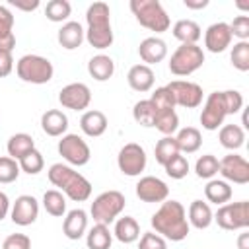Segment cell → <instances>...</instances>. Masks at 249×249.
Here are the masks:
<instances>
[{
    "label": "cell",
    "instance_id": "obj_32",
    "mask_svg": "<svg viewBox=\"0 0 249 249\" xmlns=\"http://www.w3.org/2000/svg\"><path fill=\"white\" fill-rule=\"evenodd\" d=\"M175 142H177V148L179 152H185V154H195L200 144H202V136H200V130L195 128V126H185L177 132L175 136Z\"/></svg>",
    "mask_w": 249,
    "mask_h": 249
},
{
    "label": "cell",
    "instance_id": "obj_43",
    "mask_svg": "<svg viewBox=\"0 0 249 249\" xmlns=\"http://www.w3.org/2000/svg\"><path fill=\"white\" fill-rule=\"evenodd\" d=\"M150 101H152V105L156 107L158 113H160V111H171V109H175V101H173V95H171V91L167 89V86L158 88V89L152 93Z\"/></svg>",
    "mask_w": 249,
    "mask_h": 249
},
{
    "label": "cell",
    "instance_id": "obj_37",
    "mask_svg": "<svg viewBox=\"0 0 249 249\" xmlns=\"http://www.w3.org/2000/svg\"><path fill=\"white\" fill-rule=\"evenodd\" d=\"M156 107L152 105L150 99H142L138 103H134V109H132V119L142 124V126H154V121H156Z\"/></svg>",
    "mask_w": 249,
    "mask_h": 249
},
{
    "label": "cell",
    "instance_id": "obj_49",
    "mask_svg": "<svg viewBox=\"0 0 249 249\" xmlns=\"http://www.w3.org/2000/svg\"><path fill=\"white\" fill-rule=\"evenodd\" d=\"M12 70H14V58H12V53H8V51H0V78L10 76Z\"/></svg>",
    "mask_w": 249,
    "mask_h": 249
},
{
    "label": "cell",
    "instance_id": "obj_18",
    "mask_svg": "<svg viewBox=\"0 0 249 249\" xmlns=\"http://www.w3.org/2000/svg\"><path fill=\"white\" fill-rule=\"evenodd\" d=\"M138 54L146 62V66L158 64L167 56V45L160 37H146L138 47Z\"/></svg>",
    "mask_w": 249,
    "mask_h": 249
},
{
    "label": "cell",
    "instance_id": "obj_33",
    "mask_svg": "<svg viewBox=\"0 0 249 249\" xmlns=\"http://www.w3.org/2000/svg\"><path fill=\"white\" fill-rule=\"evenodd\" d=\"M111 243H113V233L109 231V226L95 224L86 233V245H88V249H111Z\"/></svg>",
    "mask_w": 249,
    "mask_h": 249
},
{
    "label": "cell",
    "instance_id": "obj_3",
    "mask_svg": "<svg viewBox=\"0 0 249 249\" xmlns=\"http://www.w3.org/2000/svg\"><path fill=\"white\" fill-rule=\"evenodd\" d=\"M86 41L97 49H109L113 45V29H111V10L105 2H93L86 12Z\"/></svg>",
    "mask_w": 249,
    "mask_h": 249
},
{
    "label": "cell",
    "instance_id": "obj_31",
    "mask_svg": "<svg viewBox=\"0 0 249 249\" xmlns=\"http://www.w3.org/2000/svg\"><path fill=\"white\" fill-rule=\"evenodd\" d=\"M113 235L121 241V243H134L140 237V226L132 216H123L115 222V230Z\"/></svg>",
    "mask_w": 249,
    "mask_h": 249
},
{
    "label": "cell",
    "instance_id": "obj_22",
    "mask_svg": "<svg viewBox=\"0 0 249 249\" xmlns=\"http://www.w3.org/2000/svg\"><path fill=\"white\" fill-rule=\"evenodd\" d=\"M41 128L49 136H64L68 130V117L60 109H49L41 115Z\"/></svg>",
    "mask_w": 249,
    "mask_h": 249
},
{
    "label": "cell",
    "instance_id": "obj_17",
    "mask_svg": "<svg viewBox=\"0 0 249 249\" xmlns=\"http://www.w3.org/2000/svg\"><path fill=\"white\" fill-rule=\"evenodd\" d=\"M231 33H230V25L226 21H216L212 25H208V29L204 31V47L218 54V53H224L230 43H231Z\"/></svg>",
    "mask_w": 249,
    "mask_h": 249
},
{
    "label": "cell",
    "instance_id": "obj_44",
    "mask_svg": "<svg viewBox=\"0 0 249 249\" xmlns=\"http://www.w3.org/2000/svg\"><path fill=\"white\" fill-rule=\"evenodd\" d=\"M163 169H165V173H167L171 179H183V177H187V173H189V161H187L185 156L177 154L173 160H169V161L163 165Z\"/></svg>",
    "mask_w": 249,
    "mask_h": 249
},
{
    "label": "cell",
    "instance_id": "obj_45",
    "mask_svg": "<svg viewBox=\"0 0 249 249\" xmlns=\"http://www.w3.org/2000/svg\"><path fill=\"white\" fill-rule=\"evenodd\" d=\"M222 97H224L228 115H235L243 109V95L237 89H226V91H222Z\"/></svg>",
    "mask_w": 249,
    "mask_h": 249
},
{
    "label": "cell",
    "instance_id": "obj_40",
    "mask_svg": "<svg viewBox=\"0 0 249 249\" xmlns=\"http://www.w3.org/2000/svg\"><path fill=\"white\" fill-rule=\"evenodd\" d=\"M230 60H231V64H233L235 70L247 72L249 70V43L247 41H237L231 47Z\"/></svg>",
    "mask_w": 249,
    "mask_h": 249
},
{
    "label": "cell",
    "instance_id": "obj_42",
    "mask_svg": "<svg viewBox=\"0 0 249 249\" xmlns=\"http://www.w3.org/2000/svg\"><path fill=\"white\" fill-rule=\"evenodd\" d=\"M19 163L10 156H0V183L8 185L19 177Z\"/></svg>",
    "mask_w": 249,
    "mask_h": 249
},
{
    "label": "cell",
    "instance_id": "obj_36",
    "mask_svg": "<svg viewBox=\"0 0 249 249\" xmlns=\"http://www.w3.org/2000/svg\"><path fill=\"white\" fill-rule=\"evenodd\" d=\"M72 14V6L68 0H51L47 2L45 6V16L49 21H54V23H62L70 18Z\"/></svg>",
    "mask_w": 249,
    "mask_h": 249
},
{
    "label": "cell",
    "instance_id": "obj_39",
    "mask_svg": "<svg viewBox=\"0 0 249 249\" xmlns=\"http://www.w3.org/2000/svg\"><path fill=\"white\" fill-rule=\"evenodd\" d=\"M154 126L163 134V136H173V132L179 128V117L175 113V109L171 111H160L156 115Z\"/></svg>",
    "mask_w": 249,
    "mask_h": 249
},
{
    "label": "cell",
    "instance_id": "obj_16",
    "mask_svg": "<svg viewBox=\"0 0 249 249\" xmlns=\"http://www.w3.org/2000/svg\"><path fill=\"white\" fill-rule=\"evenodd\" d=\"M134 191L142 202H163L167 200V195H169V187L160 177H154V175L140 177Z\"/></svg>",
    "mask_w": 249,
    "mask_h": 249
},
{
    "label": "cell",
    "instance_id": "obj_23",
    "mask_svg": "<svg viewBox=\"0 0 249 249\" xmlns=\"http://www.w3.org/2000/svg\"><path fill=\"white\" fill-rule=\"evenodd\" d=\"M80 128L86 136L97 138L107 130V117L97 109H89L80 117Z\"/></svg>",
    "mask_w": 249,
    "mask_h": 249
},
{
    "label": "cell",
    "instance_id": "obj_28",
    "mask_svg": "<svg viewBox=\"0 0 249 249\" xmlns=\"http://www.w3.org/2000/svg\"><path fill=\"white\" fill-rule=\"evenodd\" d=\"M231 195H233V191H231L230 183L224 181V179H210V181L206 183V187H204V196H206V200H208V202H214V204H218V206L230 202Z\"/></svg>",
    "mask_w": 249,
    "mask_h": 249
},
{
    "label": "cell",
    "instance_id": "obj_46",
    "mask_svg": "<svg viewBox=\"0 0 249 249\" xmlns=\"http://www.w3.org/2000/svg\"><path fill=\"white\" fill-rule=\"evenodd\" d=\"M228 25H230L231 37H237L239 41H247L249 39V16H237Z\"/></svg>",
    "mask_w": 249,
    "mask_h": 249
},
{
    "label": "cell",
    "instance_id": "obj_11",
    "mask_svg": "<svg viewBox=\"0 0 249 249\" xmlns=\"http://www.w3.org/2000/svg\"><path fill=\"white\" fill-rule=\"evenodd\" d=\"M228 117L226 105H224V97L222 91H212L208 93L202 113H200V124L204 130H218L224 124V119Z\"/></svg>",
    "mask_w": 249,
    "mask_h": 249
},
{
    "label": "cell",
    "instance_id": "obj_38",
    "mask_svg": "<svg viewBox=\"0 0 249 249\" xmlns=\"http://www.w3.org/2000/svg\"><path fill=\"white\" fill-rule=\"evenodd\" d=\"M218 169H220V160L216 156H212V154L200 156L196 160V163H195V173L200 179H208V181L214 179V175L218 173Z\"/></svg>",
    "mask_w": 249,
    "mask_h": 249
},
{
    "label": "cell",
    "instance_id": "obj_2",
    "mask_svg": "<svg viewBox=\"0 0 249 249\" xmlns=\"http://www.w3.org/2000/svg\"><path fill=\"white\" fill-rule=\"evenodd\" d=\"M49 181L74 202H84L91 196V183L68 163H53L47 171Z\"/></svg>",
    "mask_w": 249,
    "mask_h": 249
},
{
    "label": "cell",
    "instance_id": "obj_41",
    "mask_svg": "<svg viewBox=\"0 0 249 249\" xmlns=\"http://www.w3.org/2000/svg\"><path fill=\"white\" fill-rule=\"evenodd\" d=\"M19 169L21 171H25L27 175H37V173H41L43 171V167H45V160H43V154L37 150V148H33L31 152H27L19 161Z\"/></svg>",
    "mask_w": 249,
    "mask_h": 249
},
{
    "label": "cell",
    "instance_id": "obj_7",
    "mask_svg": "<svg viewBox=\"0 0 249 249\" xmlns=\"http://www.w3.org/2000/svg\"><path fill=\"white\" fill-rule=\"evenodd\" d=\"M204 62L202 47L198 45H179L169 58V72L175 76H189L196 72Z\"/></svg>",
    "mask_w": 249,
    "mask_h": 249
},
{
    "label": "cell",
    "instance_id": "obj_30",
    "mask_svg": "<svg viewBox=\"0 0 249 249\" xmlns=\"http://www.w3.org/2000/svg\"><path fill=\"white\" fill-rule=\"evenodd\" d=\"M35 148V140L31 138V134L27 132H16L10 136L8 144H6V150H8V156L14 158L16 161H19L27 152H31Z\"/></svg>",
    "mask_w": 249,
    "mask_h": 249
},
{
    "label": "cell",
    "instance_id": "obj_48",
    "mask_svg": "<svg viewBox=\"0 0 249 249\" xmlns=\"http://www.w3.org/2000/svg\"><path fill=\"white\" fill-rule=\"evenodd\" d=\"M2 249H31V239L25 233H10L4 239Z\"/></svg>",
    "mask_w": 249,
    "mask_h": 249
},
{
    "label": "cell",
    "instance_id": "obj_29",
    "mask_svg": "<svg viewBox=\"0 0 249 249\" xmlns=\"http://www.w3.org/2000/svg\"><path fill=\"white\" fill-rule=\"evenodd\" d=\"M218 140L226 150H239L245 144V130L239 124H222L218 132Z\"/></svg>",
    "mask_w": 249,
    "mask_h": 249
},
{
    "label": "cell",
    "instance_id": "obj_19",
    "mask_svg": "<svg viewBox=\"0 0 249 249\" xmlns=\"http://www.w3.org/2000/svg\"><path fill=\"white\" fill-rule=\"evenodd\" d=\"M86 230H88V214H86V210L74 208V210L66 212L64 222H62V233L68 239H72V241L80 239L86 233Z\"/></svg>",
    "mask_w": 249,
    "mask_h": 249
},
{
    "label": "cell",
    "instance_id": "obj_27",
    "mask_svg": "<svg viewBox=\"0 0 249 249\" xmlns=\"http://www.w3.org/2000/svg\"><path fill=\"white\" fill-rule=\"evenodd\" d=\"M88 72L97 82H107L115 74V62L107 54H95L88 62Z\"/></svg>",
    "mask_w": 249,
    "mask_h": 249
},
{
    "label": "cell",
    "instance_id": "obj_50",
    "mask_svg": "<svg viewBox=\"0 0 249 249\" xmlns=\"http://www.w3.org/2000/svg\"><path fill=\"white\" fill-rule=\"evenodd\" d=\"M10 4L23 12H33L39 8V0H10Z\"/></svg>",
    "mask_w": 249,
    "mask_h": 249
},
{
    "label": "cell",
    "instance_id": "obj_9",
    "mask_svg": "<svg viewBox=\"0 0 249 249\" xmlns=\"http://www.w3.org/2000/svg\"><path fill=\"white\" fill-rule=\"evenodd\" d=\"M58 154L72 167L86 165L91 158V150H89L88 142L78 134H64L58 140Z\"/></svg>",
    "mask_w": 249,
    "mask_h": 249
},
{
    "label": "cell",
    "instance_id": "obj_53",
    "mask_svg": "<svg viewBox=\"0 0 249 249\" xmlns=\"http://www.w3.org/2000/svg\"><path fill=\"white\" fill-rule=\"evenodd\" d=\"M237 247H239V249H249V233H247V231L239 233V237H237Z\"/></svg>",
    "mask_w": 249,
    "mask_h": 249
},
{
    "label": "cell",
    "instance_id": "obj_20",
    "mask_svg": "<svg viewBox=\"0 0 249 249\" xmlns=\"http://www.w3.org/2000/svg\"><path fill=\"white\" fill-rule=\"evenodd\" d=\"M56 39H58V45L66 51H74L78 47H82L84 39H86V31L84 27L78 23V21H66L62 23V27L58 29L56 33Z\"/></svg>",
    "mask_w": 249,
    "mask_h": 249
},
{
    "label": "cell",
    "instance_id": "obj_51",
    "mask_svg": "<svg viewBox=\"0 0 249 249\" xmlns=\"http://www.w3.org/2000/svg\"><path fill=\"white\" fill-rule=\"evenodd\" d=\"M10 198H8V195L6 193H2L0 191V220H4L8 214H10Z\"/></svg>",
    "mask_w": 249,
    "mask_h": 249
},
{
    "label": "cell",
    "instance_id": "obj_47",
    "mask_svg": "<svg viewBox=\"0 0 249 249\" xmlns=\"http://www.w3.org/2000/svg\"><path fill=\"white\" fill-rule=\"evenodd\" d=\"M138 249H167V241H165L160 233L146 231V233H142V237H140Z\"/></svg>",
    "mask_w": 249,
    "mask_h": 249
},
{
    "label": "cell",
    "instance_id": "obj_15",
    "mask_svg": "<svg viewBox=\"0 0 249 249\" xmlns=\"http://www.w3.org/2000/svg\"><path fill=\"white\" fill-rule=\"evenodd\" d=\"M39 216V202L31 195H19L10 208V218L16 226H31Z\"/></svg>",
    "mask_w": 249,
    "mask_h": 249
},
{
    "label": "cell",
    "instance_id": "obj_6",
    "mask_svg": "<svg viewBox=\"0 0 249 249\" xmlns=\"http://www.w3.org/2000/svg\"><path fill=\"white\" fill-rule=\"evenodd\" d=\"M124 204H126V200H124V195L121 191H105L93 198L89 214H91L95 224L109 226L124 210Z\"/></svg>",
    "mask_w": 249,
    "mask_h": 249
},
{
    "label": "cell",
    "instance_id": "obj_21",
    "mask_svg": "<svg viewBox=\"0 0 249 249\" xmlns=\"http://www.w3.org/2000/svg\"><path fill=\"white\" fill-rule=\"evenodd\" d=\"M154 70L150 68V66H146V64H134L130 70H128V74H126V82H128V86L134 89V91H140V93H144V91H150L152 88H154Z\"/></svg>",
    "mask_w": 249,
    "mask_h": 249
},
{
    "label": "cell",
    "instance_id": "obj_25",
    "mask_svg": "<svg viewBox=\"0 0 249 249\" xmlns=\"http://www.w3.org/2000/svg\"><path fill=\"white\" fill-rule=\"evenodd\" d=\"M16 47V35H14V14L10 8L0 6V51L12 53Z\"/></svg>",
    "mask_w": 249,
    "mask_h": 249
},
{
    "label": "cell",
    "instance_id": "obj_34",
    "mask_svg": "<svg viewBox=\"0 0 249 249\" xmlns=\"http://www.w3.org/2000/svg\"><path fill=\"white\" fill-rule=\"evenodd\" d=\"M43 208L47 210V214L60 218V216L66 214V196L58 189L45 191V195H43Z\"/></svg>",
    "mask_w": 249,
    "mask_h": 249
},
{
    "label": "cell",
    "instance_id": "obj_4",
    "mask_svg": "<svg viewBox=\"0 0 249 249\" xmlns=\"http://www.w3.org/2000/svg\"><path fill=\"white\" fill-rule=\"evenodd\" d=\"M128 8L134 14L136 21L150 31L163 33L171 25L167 12L163 10V6L158 0H130Z\"/></svg>",
    "mask_w": 249,
    "mask_h": 249
},
{
    "label": "cell",
    "instance_id": "obj_1",
    "mask_svg": "<svg viewBox=\"0 0 249 249\" xmlns=\"http://www.w3.org/2000/svg\"><path fill=\"white\" fill-rule=\"evenodd\" d=\"M156 233L169 241H183L189 235V222L185 206L179 200H163L150 220Z\"/></svg>",
    "mask_w": 249,
    "mask_h": 249
},
{
    "label": "cell",
    "instance_id": "obj_10",
    "mask_svg": "<svg viewBox=\"0 0 249 249\" xmlns=\"http://www.w3.org/2000/svg\"><path fill=\"white\" fill-rule=\"evenodd\" d=\"M146 161H148V156L144 152V148L136 142H128L124 144L121 150H119V156H117V165L119 169L128 175V177H136L140 175L144 169H146Z\"/></svg>",
    "mask_w": 249,
    "mask_h": 249
},
{
    "label": "cell",
    "instance_id": "obj_8",
    "mask_svg": "<svg viewBox=\"0 0 249 249\" xmlns=\"http://www.w3.org/2000/svg\"><path fill=\"white\" fill-rule=\"evenodd\" d=\"M214 220L222 230H228V231L245 230L249 228V202L247 200L226 202L216 210Z\"/></svg>",
    "mask_w": 249,
    "mask_h": 249
},
{
    "label": "cell",
    "instance_id": "obj_24",
    "mask_svg": "<svg viewBox=\"0 0 249 249\" xmlns=\"http://www.w3.org/2000/svg\"><path fill=\"white\" fill-rule=\"evenodd\" d=\"M187 222H189V226H193L196 230H206L214 222V212H212L210 204L204 200H193L189 206Z\"/></svg>",
    "mask_w": 249,
    "mask_h": 249
},
{
    "label": "cell",
    "instance_id": "obj_12",
    "mask_svg": "<svg viewBox=\"0 0 249 249\" xmlns=\"http://www.w3.org/2000/svg\"><path fill=\"white\" fill-rule=\"evenodd\" d=\"M167 89L173 95L175 105L185 107V109H195L202 103V88L195 82L187 80H173L167 84Z\"/></svg>",
    "mask_w": 249,
    "mask_h": 249
},
{
    "label": "cell",
    "instance_id": "obj_52",
    "mask_svg": "<svg viewBox=\"0 0 249 249\" xmlns=\"http://www.w3.org/2000/svg\"><path fill=\"white\" fill-rule=\"evenodd\" d=\"M183 4L187 8H191V10H202V8L208 6V0H185Z\"/></svg>",
    "mask_w": 249,
    "mask_h": 249
},
{
    "label": "cell",
    "instance_id": "obj_5",
    "mask_svg": "<svg viewBox=\"0 0 249 249\" xmlns=\"http://www.w3.org/2000/svg\"><path fill=\"white\" fill-rule=\"evenodd\" d=\"M16 74L21 82L41 86L53 80L54 68H53V62L41 54H23L16 62Z\"/></svg>",
    "mask_w": 249,
    "mask_h": 249
},
{
    "label": "cell",
    "instance_id": "obj_26",
    "mask_svg": "<svg viewBox=\"0 0 249 249\" xmlns=\"http://www.w3.org/2000/svg\"><path fill=\"white\" fill-rule=\"evenodd\" d=\"M173 37L181 41V45H196V41L202 37L200 25L193 19H179L173 25Z\"/></svg>",
    "mask_w": 249,
    "mask_h": 249
},
{
    "label": "cell",
    "instance_id": "obj_13",
    "mask_svg": "<svg viewBox=\"0 0 249 249\" xmlns=\"http://www.w3.org/2000/svg\"><path fill=\"white\" fill-rule=\"evenodd\" d=\"M218 173L228 183H235V185H247L249 183V163L245 158H241L239 154H233V152L220 160Z\"/></svg>",
    "mask_w": 249,
    "mask_h": 249
},
{
    "label": "cell",
    "instance_id": "obj_35",
    "mask_svg": "<svg viewBox=\"0 0 249 249\" xmlns=\"http://www.w3.org/2000/svg\"><path fill=\"white\" fill-rule=\"evenodd\" d=\"M179 152L177 148V142H175V136H163L161 140H158L156 148H154V156H156V161L160 165H165L169 160H173Z\"/></svg>",
    "mask_w": 249,
    "mask_h": 249
},
{
    "label": "cell",
    "instance_id": "obj_14",
    "mask_svg": "<svg viewBox=\"0 0 249 249\" xmlns=\"http://www.w3.org/2000/svg\"><path fill=\"white\" fill-rule=\"evenodd\" d=\"M58 103L64 109H72V111H84L89 107L91 103V91L86 84L82 82H72L68 86H64L58 91Z\"/></svg>",
    "mask_w": 249,
    "mask_h": 249
}]
</instances>
